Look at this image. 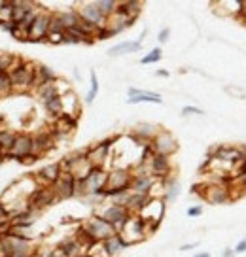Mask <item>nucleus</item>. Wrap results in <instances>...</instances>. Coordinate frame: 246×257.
Instances as JSON below:
<instances>
[{"label": "nucleus", "instance_id": "f257e3e1", "mask_svg": "<svg viewBox=\"0 0 246 257\" xmlns=\"http://www.w3.org/2000/svg\"><path fill=\"white\" fill-rule=\"evenodd\" d=\"M133 169L129 167H114L108 170V185H106V199H114L121 193L131 191Z\"/></svg>", "mask_w": 246, "mask_h": 257}, {"label": "nucleus", "instance_id": "f03ea898", "mask_svg": "<svg viewBox=\"0 0 246 257\" xmlns=\"http://www.w3.org/2000/svg\"><path fill=\"white\" fill-rule=\"evenodd\" d=\"M0 240H2V246H4L6 257L19 255V253H36L38 251V248L32 244L31 238L21 236V234L6 233L0 236Z\"/></svg>", "mask_w": 246, "mask_h": 257}, {"label": "nucleus", "instance_id": "7ed1b4c3", "mask_svg": "<svg viewBox=\"0 0 246 257\" xmlns=\"http://www.w3.org/2000/svg\"><path fill=\"white\" fill-rule=\"evenodd\" d=\"M10 80H12L14 89H23L25 91V89L36 87V64L23 61L17 68L10 72Z\"/></svg>", "mask_w": 246, "mask_h": 257}, {"label": "nucleus", "instance_id": "20e7f679", "mask_svg": "<svg viewBox=\"0 0 246 257\" xmlns=\"http://www.w3.org/2000/svg\"><path fill=\"white\" fill-rule=\"evenodd\" d=\"M151 231H153V229H151L150 225L146 223L140 216H131L127 223L123 225V229L119 231V234L133 246V244H136V242L144 240Z\"/></svg>", "mask_w": 246, "mask_h": 257}, {"label": "nucleus", "instance_id": "39448f33", "mask_svg": "<svg viewBox=\"0 0 246 257\" xmlns=\"http://www.w3.org/2000/svg\"><path fill=\"white\" fill-rule=\"evenodd\" d=\"M95 214H99V216L104 217L110 225H114L118 233L123 229V225L129 221V217L133 216L125 206H121L118 202H108V204H104V206H101V208L97 210Z\"/></svg>", "mask_w": 246, "mask_h": 257}, {"label": "nucleus", "instance_id": "423d86ee", "mask_svg": "<svg viewBox=\"0 0 246 257\" xmlns=\"http://www.w3.org/2000/svg\"><path fill=\"white\" fill-rule=\"evenodd\" d=\"M74 10L78 12L79 19H81L84 23L91 25V27H95V29H103V27H106V23H108V17L99 10L97 2H79V4L74 6Z\"/></svg>", "mask_w": 246, "mask_h": 257}, {"label": "nucleus", "instance_id": "0eeeda50", "mask_svg": "<svg viewBox=\"0 0 246 257\" xmlns=\"http://www.w3.org/2000/svg\"><path fill=\"white\" fill-rule=\"evenodd\" d=\"M51 16H53V12L46 8L44 4H40V14H38V17H36V21H34V25L31 27V31H29V38H27V42H46L48 40Z\"/></svg>", "mask_w": 246, "mask_h": 257}, {"label": "nucleus", "instance_id": "6e6552de", "mask_svg": "<svg viewBox=\"0 0 246 257\" xmlns=\"http://www.w3.org/2000/svg\"><path fill=\"white\" fill-rule=\"evenodd\" d=\"M118 142V138H106L103 142H97L95 146L88 148V161L91 163V167H104L112 155V146Z\"/></svg>", "mask_w": 246, "mask_h": 257}, {"label": "nucleus", "instance_id": "1a4fd4ad", "mask_svg": "<svg viewBox=\"0 0 246 257\" xmlns=\"http://www.w3.org/2000/svg\"><path fill=\"white\" fill-rule=\"evenodd\" d=\"M151 148H153V153L155 155H163V157H171L178 152V140L176 137L167 131V128H161L159 135L153 140H151Z\"/></svg>", "mask_w": 246, "mask_h": 257}, {"label": "nucleus", "instance_id": "9d476101", "mask_svg": "<svg viewBox=\"0 0 246 257\" xmlns=\"http://www.w3.org/2000/svg\"><path fill=\"white\" fill-rule=\"evenodd\" d=\"M138 216L142 217L144 221H146V223L150 225L151 229L155 231V229H157V225L161 223L163 216H165V201H163V199L150 197L148 204L144 206V210L138 214Z\"/></svg>", "mask_w": 246, "mask_h": 257}, {"label": "nucleus", "instance_id": "9b49d317", "mask_svg": "<svg viewBox=\"0 0 246 257\" xmlns=\"http://www.w3.org/2000/svg\"><path fill=\"white\" fill-rule=\"evenodd\" d=\"M76 187H78V178L72 176L70 172H63L51 189H53V193H55V197L59 201H64V199L76 197Z\"/></svg>", "mask_w": 246, "mask_h": 257}, {"label": "nucleus", "instance_id": "f8f14e48", "mask_svg": "<svg viewBox=\"0 0 246 257\" xmlns=\"http://www.w3.org/2000/svg\"><path fill=\"white\" fill-rule=\"evenodd\" d=\"M57 201H59V199L55 197V193H53L51 187L38 185L36 191L32 193L31 199H29V208L38 212V210H44V208H48V206H51V204H55Z\"/></svg>", "mask_w": 246, "mask_h": 257}, {"label": "nucleus", "instance_id": "ddd939ff", "mask_svg": "<svg viewBox=\"0 0 246 257\" xmlns=\"http://www.w3.org/2000/svg\"><path fill=\"white\" fill-rule=\"evenodd\" d=\"M63 174V169H61V163H51V165H46L40 170H36V174L32 176L40 180L38 185H44V187H53L57 184V180Z\"/></svg>", "mask_w": 246, "mask_h": 257}, {"label": "nucleus", "instance_id": "4468645a", "mask_svg": "<svg viewBox=\"0 0 246 257\" xmlns=\"http://www.w3.org/2000/svg\"><path fill=\"white\" fill-rule=\"evenodd\" d=\"M148 169L150 174L155 176L157 180H167L173 176V165H171V157H163V155H153L148 161Z\"/></svg>", "mask_w": 246, "mask_h": 257}, {"label": "nucleus", "instance_id": "2eb2a0df", "mask_svg": "<svg viewBox=\"0 0 246 257\" xmlns=\"http://www.w3.org/2000/svg\"><path fill=\"white\" fill-rule=\"evenodd\" d=\"M159 131L161 127L155 125V123H148V121H138L133 131H131V137H135L138 142H142V144H148L151 142L153 138L159 135Z\"/></svg>", "mask_w": 246, "mask_h": 257}, {"label": "nucleus", "instance_id": "dca6fc26", "mask_svg": "<svg viewBox=\"0 0 246 257\" xmlns=\"http://www.w3.org/2000/svg\"><path fill=\"white\" fill-rule=\"evenodd\" d=\"M55 249L61 253V257H84L88 253V248H86L76 236H70V238L61 240L57 244Z\"/></svg>", "mask_w": 246, "mask_h": 257}, {"label": "nucleus", "instance_id": "f3484780", "mask_svg": "<svg viewBox=\"0 0 246 257\" xmlns=\"http://www.w3.org/2000/svg\"><path fill=\"white\" fill-rule=\"evenodd\" d=\"M53 146H55V137H53V133L42 131V133L32 135V153H34L38 159L42 157V155H46Z\"/></svg>", "mask_w": 246, "mask_h": 257}, {"label": "nucleus", "instance_id": "a211bd4d", "mask_svg": "<svg viewBox=\"0 0 246 257\" xmlns=\"http://www.w3.org/2000/svg\"><path fill=\"white\" fill-rule=\"evenodd\" d=\"M157 184V178L151 174H133V182H131V191L138 193V195H151V189Z\"/></svg>", "mask_w": 246, "mask_h": 257}, {"label": "nucleus", "instance_id": "6ab92c4d", "mask_svg": "<svg viewBox=\"0 0 246 257\" xmlns=\"http://www.w3.org/2000/svg\"><path fill=\"white\" fill-rule=\"evenodd\" d=\"M31 153H32V135H27V133L17 135L16 144H14V148L10 150L12 159L21 161V159H25L27 155H31Z\"/></svg>", "mask_w": 246, "mask_h": 257}, {"label": "nucleus", "instance_id": "aec40b11", "mask_svg": "<svg viewBox=\"0 0 246 257\" xmlns=\"http://www.w3.org/2000/svg\"><path fill=\"white\" fill-rule=\"evenodd\" d=\"M142 49V42L138 40H127V42H119L116 46L108 48V55L110 57H121V55H131V53H138Z\"/></svg>", "mask_w": 246, "mask_h": 257}, {"label": "nucleus", "instance_id": "412c9836", "mask_svg": "<svg viewBox=\"0 0 246 257\" xmlns=\"http://www.w3.org/2000/svg\"><path fill=\"white\" fill-rule=\"evenodd\" d=\"M131 244H129L123 236L119 233H116L114 236H110L108 240H104L103 242V248H104V251H106V255L108 257H116V255H119L123 249H127Z\"/></svg>", "mask_w": 246, "mask_h": 257}, {"label": "nucleus", "instance_id": "4be33fe9", "mask_svg": "<svg viewBox=\"0 0 246 257\" xmlns=\"http://www.w3.org/2000/svg\"><path fill=\"white\" fill-rule=\"evenodd\" d=\"M136 19H131L129 16H125L123 12H116L112 17H108V23H106V27L108 29H112V31L116 32V34H121L123 31H127L129 27H133L135 25Z\"/></svg>", "mask_w": 246, "mask_h": 257}, {"label": "nucleus", "instance_id": "5701e85b", "mask_svg": "<svg viewBox=\"0 0 246 257\" xmlns=\"http://www.w3.org/2000/svg\"><path fill=\"white\" fill-rule=\"evenodd\" d=\"M55 16H57V19L61 21V25L64 27V31H70V29H74V27H78V25L81 23L78 12H76L74 8L59 10V12H55Z\"/></svg>", "mask_w": 246, "mask_h": 257}, {"label": "nucleus", "instance_id": "b1692460", "mask_svg": "<svg viewBox=\"0 0 246 257\" xmlns=\"http://www.w3.org/2000/svg\"><path fill=\"white\" fill-rule=\"evenodd\" d=\"M79 112H81V106H79V100L76 93L70 91V93H66L63 95V113L66 115H72V117H79Z\"/></svg>", "mask_w": 246, "mask_h": 257}, {"label": "nucleus", "instance_id": "393cba45", "mask_svg": "<svg viewBox=\"0 0 246 257\" xmlns=\"http://www.w3.org/2000/svg\"><path fill=\"white\" fill-rule=\"evenodd\" d=\"M148 201H150V197H148V195H138V193L131 191V195H129V199H127V204H125V208H127L133 216H138V214L144 210V206L148 204Z\"/></svg>", "mask_w": 246, "mask_h": 257}, {"label": "nucleus", "instance_id": "a878e982", "mask_svg": "<svg viewBox=\"0 0 246 257\" xmlns=\"http://www.w3.org/2000/svg\"><path fill=\"white\" fill-rule=\"evenodd\" d=\"M165 184V193H163V201L165 202H175L178 197H180V191H182V185L176 178H167V180H161Z\"/></svg>", "mask_w": 246, "mask_h": 257}, {"label": "nucleus", "instance_id": "bb28decb", "mask_svg": "<svg viewBox=\"0 0 246 257\" xmlns=\"http://www.w3.org/2000/svg\"><path fill=\"white\" fill-rule=\"evenodd\" d=\"M59 76L55 74L53 68H49L46 64H36V85L42 83H57Z\"/></svg>", "mask_w": 246, "mask_h": 257}, {"label": "nucleus", "instance_id": "cd10ccee", "mask_svg": "<svg viewBox=\"0 0 246 257\" xmlns=\"http://www.w3.org/2000/svg\"><path fill=\"white\" fill-rule=\"evenodd\" d=\"M142 8H144V4H142V2H136V0L119 2V6H118L119 12H123V14H125V16H129L131 19H138V16H140Z\"/></svg>", "mask_w": 246, "mask_h": 257}, {"label": "nucleus", "instance_id": "c85d7f7f", "mask_svg": "<svg viewBox=\"0 0 246 257\" xmlns=\"http://www.w3.org/2000/svg\"><path fill=\"white\" fill-rule=\"evenodd\" d=\"M161 95H157V93H153V91H144V89H140V93L136 96H133V98H127L129 104H140V102H153V104H161Z\"/></svg>", "mask_w": 246, "mask_h": 257}, {"label": "nucleus", "instance_id": "c756f323", "mask_svg": "<svg viewBox=\"0 0 246 257\" xmlns=\"http://www.w3.org/2000/svg\"><path fill=\"white\" fill-rule=\"evenodd\" d=\"M36 95L42 102H48L51 98L59 96V89H57V83H42V85H36Z\"/></svg>", "mask_w": 246, "mask_h": 257}, {"label": "nucleus", "instance_id": "7c9ffc66", "mask_svg": "<svg viewBox=\"0 0 246 257\" xmlns=\"http://www.w3.org/2000/svg\"><path fill=\"white\" fill-rule=\"evenodd\" d=\"M16 140H17V133L10 131V128H2L0 131V148H2V152L10 153V150L16 144Z\"/></svg>", "mask_w": 246, "mask_h": 257}, {"label": "nucleus", "instance_id": "2f4dec72", "mask_svg": "<svg viewBox=\"0 0 246 257\" xmlns=\"http://www.w3.org/2000/svg\"><path fill=\"white\" fill-rule=\"evenodd\" d=\"M44 108H46V112L49 115H53V117H59V115H63V96L59 95L55 98H51L48 102H44Z\"/></svg>", "mask_w": 246, "mask_h": 257}, {"label": "nucleus", "instance_id": "473e14b6", "mask_svg": "<svg viewBox=\"0 0 246 257\" xmlns=\"http://www.w3.org/2000/svg\"><path fill=\"white\" fill-rule=\"evenodd\" d=\"M97 95H99V80H97V72L91 70L89 72V91L86 95V104H93Z\"/></svg>", "mask_w": 246, "mask_h": 257}, {"label": "nucleus", "instance_id": "72a5a7b5", "mask_svg": "<svg viewBox=\"0 0 246 257\" xmlns=\"http://www.w3.org/2000/svg\"><path fill=\"white\" fill-rule=\"evenodd\" d=\"M97 6H99V10H101L106 17H112L118 12L119 2H116V0H97Z\"/></svg>", "mask_w": 246, "mask_h": 257}, {"label": "nucleus", "instance_id": "f704fd0d", "mask_svg": "<svg viewBox=\"0 0 246 257\" xmlns=\"http://www.w3.org/2000/svg\"><path fill=\"white\" fill-rule=\"evenodd\" d=\"M12 91H14V85H12V80H10V74L0 72V98L8 96Z\"/></svg>", "mask_w": 246, "mask_h": 257}, {"label": "nucleus", "instance_id": "c9c22d12", "mask_svg": "<svg viewBox=\"0 0 246 257\" xmlns=\"http://www.w3.org/2000/svg\"><path fill=\"white\" fill-rule=\"evenodd\" d=\"M161 57H163L161 48H153L140 59V64H153V63H157V61H161Z\"/></svg>", "mask_w": 246, "mask_h": 257}, {"label": "nucleus", "instance_id": "e433bc0d", "mask_svg": "<svg viewBox=\"0 0 246 257\" xmlns=\"http://www.w3.org/2000/svg\"><path fill=\"white\" fill-rule=\"evenodd\" d=\"M64 32H66L64 31V27L61 25V21L57 19L55 12H53V16H51V23H49V34H64Z\"/></svg>", "mask_w": 246, "mask_h": 257}, {"label": "nucleus", "instance_id": "4c0bfd02", "mask_svg": "<svg viewBox=\"0 0 246 257\" xmlns=\"http://www.w3.org/2000/svg\"><path fill=\"white\" fill-rule=\"evenodd\" d=\"M112 36H116V32L112 31V29H108V27H103V29H99L95 34V42L99 40H108V38H112Z\"/></svg>", "mask_w": 246, "mask_h": 257}, {"label": "nucleus", "instance_id": "58836bf2", "mask_svg": "<svg viewBox=\"0 0 246 257\" xmlns=\"http://www.w3.org/2000/svg\"><path fill=\"white\" fill-rule=\"evenodd\" d=\"M36 257H61V253L57 249H51V248H38Z\"/></svg>", "mask_w": 246, "mask_h": 257}, {"label": "nucleus", "instance_id": "ea45409f", "mask_svg": "<svg viewBox=\"0 0 246 257\" xmlns=\"http://www.w3.org/2000/svg\"><path fill=\"white\" fill-rule=\"evenodd\" d=\"M203 110L201 108H195V106H184L182 108V115H203Z\"/></svg>", "mask_w": 246, "mask_h": 257}, {"label": "nucleus", "instance_id": "a19ab883", "mask_svg": "<svg viewBox=\"0 0 246 257\" xmlns=\"http://www.w3.org/2000/svg\"><path fill=\"white\" fill-rule=\"evenodd\" d=\"M188 217H199V216H203V206L201 204H195V206H190L188 208Z\"/></svg>", "mask_w": 246, "mask_h": 257}, {"label": "nucleus", "instance_id": "79ce46f5", "mask_svg": "<svg viewBox=\"0 0 246 257\" xmlns=\"http://www.w3.org/2000/svg\"><path fill=\"white\" fill-rule=\"evenodd\" d=\"M169 38H171V29H163V31H159V34H157L159 44H167Z\"/></svg>", "mask_w": 246, "mask_h": 257}, {"label": "nucleus", "instance_id": "37998d69", "mask_svg": "<svg viewBox=\"0 0 246 257\" xmlns=\"http://www.w3.org/2000/svg\"><path fill=\"white\" fill-rule=\"evenodd\" d=\"M233 249H235V253H246V238L237 242V246H235Z\"/></svg>", "mask_w": 246, "mask_h": 257}, {"label": "nucleus", "instance_id": "c03bdc74", "mask_svg": "<svg viewBox=\"0 0 246 257\" xmlns=\"http://www.w3.org/2000/svg\"><path fill=\"white\" fill-rule=\"evenodd\" d=\"M155 76H159V78H169L171 72H169L167 68H157V70H155Z\"/></svg>", "mask_w": 246, "mask_h": 257}, {"label": "nucleus", "instance_id": "a18cd8bd", "mask_svg": "<svg viewBox=\"0 0 246 257\" xmlns=\"http://www.w3.org/2000/svg\"><path fill=\"white\" fill-rule=\"evenodd\" d=\"M199 246V242H191V244H184V246H180V249L182 251H190V249H195Z\"/></svg>", "mask_w": 246, "mask_h": 257}, {"label": "nucleus", "instance_id": "49530a36", "mask_svg": "<svg viewBox=\"0 0 246 257\" xmlns=\"http://www.w3.org/2000/svg\"><path fill=\"white\" fill-rule=\"evenodd\" d=\"M235 255H237V253H235V249L233 248H225L222 253V257H235Z\"/></svg>", "mask_w": 246, "mask_h": 257}, {"label": "nucleus", "instance_id": "de8ad7c7", "mask_svg": "<svg viewBox=\"0 0 246 257\" xmlns=\"http://www.w3.org/2000/svg\"><path fill=\"white\" fill-rule=\"evenodd\" d=\"M238 148V153H240V161H246V146H237Z\"/></svg>", "mask_w": 246, "mask_h": 257}, {"label": "nucleus", "instance_id": "09e8293b", "mask_svg": "<svg viewBox=\"0 0 246 257\" xmlns=\"http://www.w3.org/2000/svg\"><path fill=\"white\" fill-rule=\"evenodd\" d=\"M193 257H212V255H210L208 251H197V253H195Z\"/></svg>", "mask_w": 246, "mask_h": 257}, {"label": "nucleus", "instance_id": "8fccbe9b", "mask_svg": "<svg viewBox=\"0 0 246 257\" xmlns=\"http://www.w3.org/2000/svg\"><path fill=\"white\" fill-rule=\"evenodd\" d=\"M0 155H2V148H0Z\"/></svg>", "mask_w": 246, "mask_h": 257}, {"label": "nucleus", "instance_id": "3c124183", "mask_svg": "<svg viewBox=\"0 0 246 257\" xmlns=\"http://www.w3.org/2000/svg\"><path fill=\"white\" fill-rule=\"evenodd\" d=\"M84 257H88V255H84Z\"/></svg>", "mask_w": 246, "mask_h": 257}]
</instances>
